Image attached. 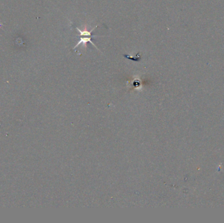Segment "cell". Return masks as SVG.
Masks as SVG:
<instances>
[{
  "label": "cell",
  "mask_w": 224,
  "mask_h": 223,
  "mask_svg": "<svg viewBox=\"0 0 224 223\" xmlns=\"http://www.w3.org/2000/svg\"><path fill=\"white\" fill-rule=\"evenodd\" d=\"M123 56L124 57V58H126L127 59H129V60H133V61H136V62H139L140 60H141L142 58V56H141V54H140V53H138L136 54V56L135 57H131L130 56L128 55H126V54H124Z\"/></svg>",
  "instance_id": "3"
},
{
  "label": "cell",
  "mask_w": 224,
  "mask_h": 223,
  "mask_svg": "<svg viewBox=\"0 0 224 223\" xmlns=\"http://www.w3.org/2000/svg\"><path fill=\"white\" fill-rule=\"evenodd\" d=\"M97 27H98V26H95L93 29H92L91 31H89V32L87 30V28H85V30L82 31L80 29L78 28L77 27H75V28L77 30L78 32H79V35H78L77 36H90V37H97V35H92V34H91L94 31V30H95Z\"/></svg>",
  "instance_id": "2"
},
{
  "label": "cell",
  "mask_w": 224,
  "mask_h": 223,
  "mask_svg": "<svg viewBox=\"0 0 224 223\" xmlns=\"http://www.w3.org/2000/svg\"><path fill=\"white\" fill-rule=\"evenodd\" d=\"M92 38H94V37H90V36H87V38H80V39H79V41H78V43H77V45L74 46V49H75V48H77V46H79V45H81V44H83V46H85V47H87V43H91L94 46H95V47L97 49V50H98V49L97 48V46L95 45V44H94V43H92Z\"/></svg>",
  "instance_id": "1"
}]
</instances>
